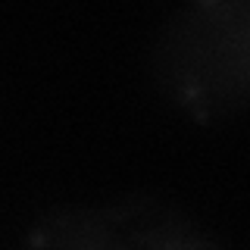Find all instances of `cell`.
<instances>
[{"mask_svg":"<svg viewBox=\"0 0 250 250\" xmlns=\"http://www.w3.org/2000/svg\"><path fill=\"white\" fill-rule=\"evenodd\" d=\"M147 78L188 119L250 113V0H191L156 25Z\"/></svg>","mask_w":250,"mask_h":250,"instance_id":"6da1fadb","label":"cell"},{"mask_svg":"<svg viewBox=\"0 0 250 250\" xmlns=\"http://www.w3.org/2000/svg\"><path fill=\"white\" fill-rule=\"evenodd\" d=\"M209 238L178 203L125 194L104 203H66L31 219L19 250H200Z\"/></svg>","mask_w":250,"mask_h":250,"instance_id":"7a4b0ae2","label":"cell"},{"mask_svg":"<svg viewBox=\"0 0 250 250\" xmlns=\"http://www.w3.org/2000/svg\"><path fill=\"white\" fill-rule=\"evenodd\" d=\"M200 250H219V247L216 244H207V247H200Z\"/></svg>","mask_w":250,"mask_h":250,"instance_id":"3957f363","label":"cell"}]
</instances>
